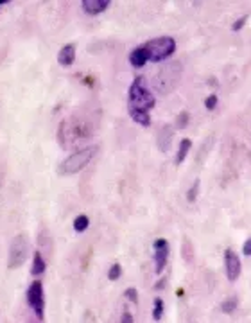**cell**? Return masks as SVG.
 Masks as SVG:
<instances>
[{"mask_svg": "<svg viewBox=\"0 0 251 323\" xmlns=\"http://www.w3.org/2000/svg\"><path fill=\"white\" fill-rule=\"evenodd\" d=\"M156 105L152 92L146 86V79L136 76L127 90V111L129 117L140 126H151V111Z\"/></svg>", "mask_w": 251, "mask_h": 323, "instance_id": "1", "label": "cell"}, {"mask_svg": "<svg viewBox=\"0 0 251 323\" xmlns=\"http://www.w3.org/2000/svg\"><path fill=\"white\" fill-rule=\"evenodd\" d=\"M97 146H88V147H83V149H79V151L72 153L68 158L61 162V165H59L58 172L61 176H72V174H77L79 171H83L84 167L88 165L92 158L97 155Z\"/></svg>", "mask_w": 251, "mask_h": 323, "instance_id": "2", "label": "cell"}, {"mask_svg": "<svg viewBox=\"0 0 251 323\" xmlns=\"http://www.w3.org/2000/svg\"><path fill=\"white\" fill-rule=\"evenodd\" d=\"M149 54V61H163L176 53V40L171 36L154 38L144 45Z\"/></svg>", "mask_w": 251, "mask_h": 323, "instance_id": "3", "label": "cell"}, {"mask_svg": "<svg viewBox=\"0 0 251 323\" xmlns=\"http://www.w3.org/2000/svg\"><path fill=\"white\" fill-rule=\"evenodd\" d=\"M181 72H183V67H181L178 61H173V63H169V65H165V67L158 72L156 79H154V86H156V90H160L162 94L173 92L174 86L178 84Z\"/></svg>", "mask_w": 251, "mask_h": 323, "instance_id": "4", "label": "cell"}, {"mask_svg": "<svg viewBox=\"0 0 251 323\" xmlns=\"http://www.w3.org/2000/svg\"><path fill=\"white\" fill-rule=\"evenodd\" d=\"M29 253V239L24 234H18L15 239L11 241L9 246V257H7V268L9 269H16L20 268L27 259Z\"/></svg>", "mask_w": 251, "mask_h": 323, "instance_id": "5", "label": "cell"}, {"mask_svg": "<svg viewBox=\"0 0 251 323\" xmlns=\"http://www.w3.org/2000/svg\"><path fill=\"white\" fill-rule=\"evenodd\" d=\"M27 303L32 309V313L40 322L45 320V296H43V286L40 280H34L27 289Z\"/></svg>", "mask_w": 251, "mask_h": 323, "instance_id": "6", "label": "cell"}, {"mask_svg": "<svg viewBox=\"0 0 251 323\" xmlns=\"http://www.w3.org/2000/svg\"><path fill=\"white\" fill-rule=\"evenodd\" d=\"M154 273L156 275H162L163 268L167 266V259H169V242L165 239H156L154 241Z\"/></svg>", "mask_w": 251, "mask_h": 323, "instance_id": "7", "label": "cell"}, {"mask_svg": "<svg viewBox=\"0 0 251 323\" xmlns=\"http://www.w3.org/2000/svg\"><path fill=\"white\" fill-rule=\"evenodd\" d=\"M225 269H226V276H228L230 282H235L242 271L241 259H239V255L231 248H228L225 251Z\"/></svg>", "mask_w": 251, "mask_h": 323, "instance_id": "8", "label": "cell"}, {"mask_svg": "<svg viewBox=\"0 0 251 323\" xmlns=\"http://www.w3.org/2000/svg\"><path fill=\"white\" fill-rule=\"evenodd\" d=\"M173 138H174V126H162V130L158 131L156 135V144L160 147V151L162 153H167L171 149V144H173Z\"/></svg>", "mask_w": 251, "mask_h": 323, "instance_id": "9", "label": "cell"}, {"mask_svg": "<svg viewBox=\"0 0 251 323\" xmlns=\"http://www.w3.org/2000/svg\"><path fill=\"white\" fill-rule=\"evenodd\" d=\"M110 0H81V7L88 15H100L110 7Z\"/></svg>", "mask_w": 251, "mask_h": 323, "instance_id": "10", "label": "cell"}, {"mask_svg": "<svg viewBox=\"0 0 251 323\" xmlns=\"http://www.w3.org/2000/svg\"><path fill=\"white\" fill-rule=\"evenodd\" d=\"M149 61V54H147L146 47L142 45V47H136L131 51L129 54V63H131V67H135V68H142L146 63Z\"/></svg>", "mask_w": 251, "mask_h": 323, "instance_id": "11", "label": "cell"}, {"mask_svg": "<svg viewBox=\"0 0 251 323\" xmlns=\"http://www.w3.org/2000/svg\"><path fill=\"white\" fill-rule=\"evenodd\" d=\"M58 61L61 67H70L74 61H75V45L74 43H68L59 51L58 54Z\"/></svg>", "mask_w": 251, "mask_h": 323, "instance_id": "12", "label": "cell"}, {"mask_svg": "<svg viewBox=\"0 0 251 323\" xmlns=\"http://www.w3.org/2000/svg\"><path fill=\"white\" fill-rule=\"evenodd\" d=\"M45 269H47V264H45V259H43L42 251L38 250L34 251V257H32V268H31V273L34 276H40L45 273Z\"/></svg>", "mask_w": 251, "mask_h": 323, "instance_id": "13", "label": "cell"}, {"mask_svg": "<svg viewBox=\"0 0 251 323\" xmlns=\"http://www.w3.org/2000/svg\"><path fill=\"white\" fill-rule=\"evenodd\" d=\"M181 257H183V262L187 264H192L194 259H196V251H194V246L190 242V239L185 237L183 242H181Z\"/></svg>", "mask_w": 251, "mask_h": 323, "instance_id": "14", "label": "cell"}, {"mask_svg": "<svg viewBox=\"0 0 251 323\" xmlns=\"http://www.w3.org/2000/svg\"><path fill=\"white\" fill-rule=\"evenodd\" d=\"M190 147H192V140H190V138H183V140L179 142L178 155H176V165H181V163H183L188 151H190Z\"/></svg>", "mask_w": 251, "mask_h": 323, "instance_id": "15", "label": "cell"}, {"mask_svg": "<svg viewBox=\"0 0 251 323\" xmlns=\"http://www.w3.org/2000/svg\"><path fill=\"white\" fill-rule=\"evenodd\" d=\"M88 226H90L88 215L81 214V215H77V217L74 219V230H75L77 234H83V232H84L86 228H88Z\"/></svg>", "mask_w": 251, "mask_h": 323, "instance_id": "16", "label": "cell"}, {"mask_svg": "<svg viewBox=\"0 0 251 323\" xmlns=\"http://www.w3.org/2000/svg\"><path fill=\"white\" fill-rule=\"evenodd\" d=\"M237 305H239L237 296H231V298H228V300H225V302L221 303V311H223L225 314H231L237 309Z\"/></svg>", "mask_w": 251, "mask_h": 323, "instance_id": "17", "label": "cell"}, {"mask_svg": "<svg viewBox=\"0 0 251 323\" xmlns=\"http://www.w3.org/2000/svg\"><path fill=\"white\" fill-rule=\"evenodd\" d=\"M188 122H190V113H188V111H179L178 117H176L174 130H183V128L188 126Z\"/></svg>", "mask_w": 251, "mask_h": 323, "instance_id": "18", "label": "cell"}, {"mask_svg": "<svg viewBox=\"0 0 251 323\" xmlns=\"http://www.w3.org/2000/svg\"><path fill=\"white\" fill-rule=\"evenodd\" d=\"M163 316V300L162 298H156L154 300V309H152V320L154 322H162Z\"/></svg>", "mask_w": 251, "mask_h": 323, "instance_id": "19", "label": "cell"}, {"mask_svg": "<svg viewBox=\"0 0 251 323\" xmlns=\"http://www.w3.org/2000/svg\"><path fill=\"white\" fill-rule=\"evenodd\" d=\"M121 275H122V266H121V264H119V262L111 264L110 271H108V278H110L111 282H115V280H119V278H121Z\"/></svg>", "mask_w": 251, "mask_h": 323, "instance_id": "20", "label": "cell"}, {"mask_svg": "<svg viewBox=\"0 0 251 323\" xmlns=\"http://www.w3.org/2000/svg\"><path fill=\"white\" fill-rule=\"evenodd\" d=\"M199 185H201V182H199V180H196V182L192 183V187L188 188V192H187L188 203H194V201H196V198H198V192H199Z\"/></svg>", "mask_w": 251, "mask_h": 323, "instance_id": "21", "label": "cell"}, {"mask_svg": "<svg viewBox=\"0 0 251 323\" xmlns=\"http://www.w3.org/2000/svg\"><path fill=\"white\" fill-rule=\"evenodd\" d=\"M124 296L129 300L131 303H138V291H136L135 287H129V289H126V293H124Z\"/></svg>", "mask_w": 251, "mask_h": 323, "instance_id": "22", "label": "cell"}, {"mask_svg": "<svg viewBox=\"0 0 251 323\" xmlns=\"http://www.w3.org/2000/svg\"><path fill=\"white\" fill-rule=\"evenodd\" d=\"M248 18H250V16H248V15H244V16H241V18H239V20H235V22H233V26H231V31H233V32H239V31H241L242 27L246 26Z\"/></svg>", "mask_w": 251, "mask_h": 323, "instance_id": "23", "label": "cell"}, {"mask_svg": "<svg viewBox=\"0 0 251 323\" xmlns=\"http://www.w3.org/2000/svg\"><path fill=\"white\" fill-rule=\"evenodd\" d=\"M215 106H217V95H215V94L208 95V97L204 99V108H206V109H214Z\"/></svg>", "mask_w": 251, "mask_h": 323, "instance_id": "24", "label": "cell"}, {"mask_svg": "<svg viewBox=\"0 0 251 323\" xmlns=\"http://www.w3.org/2000/svg\"><path fill=\"white\" fill-rule=\"evenodd\" d=\"M121 322L122 323H133L135 320H133V316H131L129 311H124V313H122V316H121Z\"/></svg>", "mask_w": 251, "mask_h": 323, "instance_id": "25", "label": "cell"}, {"mask_svg": "<svg viewBox=\"0 0 251 323\" xmlns=\"http://www.w3.org/2000/svg\"><path fill=\"white\" fill-rule=\"evenodd\" d=\"M242 253L251 257V239H248L246 242H244V246H242Z\"/></svg>", "mask_w": 251, "mask_h": 323, "instance_id": "26", "label": "cell"}, {"mask_svg": "<svg viewBox=\"0 0 251 323\" xmlns=\"http://www.w3.org/2000/svg\"><path fill=\"white\" fill-rule=\"evenodd\" d=\"M165 284H167V276H163V278L158 282V284H154V291H162L163 287H165Z\"/></svg>", "mask_w": 251, "mask_h": 323, "instance_id": "27", "label": "cell"}, {"mask_svg": "<svg viewBox=\"0 0 251 323\" xmlns=\"http://www.w3.org/2000/svg\"><path fill=\"white\" fill-rule=\"evenodd\" d=\"M90 257H92V250H90L88 253H86V257H84V259H83V269H86V268H88V261H90Z\"/></svg>", "mask_w": 251, "mask_h": 323, "instance_id": "28", "label": "cell"}, {"mask_svg": "<svg viewBox=\"0 0 251 323\" xmlns=\"http://www.w3.org/2000/svg\"><path fill=\"white\" fill-rule=\"evenodd\" d=\"M176 295H178V296H183L185 291H183V289H178V293H176Z\"/></svg>", "mask_w": 251, "mask_h": 323, "instance_id": "29", "label": "cell"}, {"mask_svg": "<svg viewBox=\"0 0 251 323\" xmlns=\"http://www.w3.org/2000/svg\"><path fill=\"white\" fill-rule=\"evenodd\" d=\"M2 4H5V2H4V0H0V5H2Z\"/></svg>", "mask_w": 251, "mask_h": 323, "instance_id": "30", "label": "cell"}]
</instances>
